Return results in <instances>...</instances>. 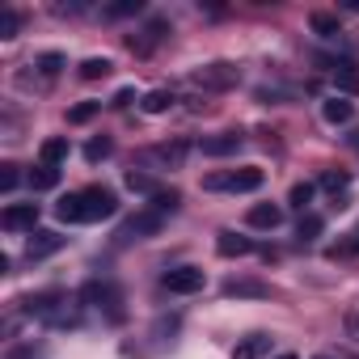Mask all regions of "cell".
I'll return each mask as SVG.
<instances>
[{"instance_id": "12", "label": "cell", "mask_w": 359, "mask_h": 359, "mask_svg": "<svg viewBox=\"0 0 359 359\" xmlns=\"http://www.w3.org/2000/svg\"><path fill=\"white\" fill-rule=\"evenodd\" d=\"M241 144H245V140L229 131V135H212V140H203L199 148H203V156H237V152H241Z\"/></svg>"}, {"instance_id": "23", "label": "cell", "mask_w": 359, "mask_h": 359, "mask_svg": "<svg viewBox=\"0 0 359 359\" xmlns=\"http://www.w3.org/2000/svg\"><path fill=\"white\" fill-rule=\"evenodd\" d=\"M110 152H114V144H110L106 135H97V140H89V144H85V161H89V165H97V161H106Z\"/></svg>"}, {"instance_id": "37", "label": "cell", "mask_w": 359, "mask_h": 359, "mask_svg": "<svg viewBox=\"0 0 359 359\" xmlns=\"http://www.w3.org/2000/svg\"><path fill=\"white\" fill-rule=\"evenodd\" d=\"M346 9H351V13H359V0H346Z\"/></svg>"}, {"instance_id": "6", "label": "cell", "mask_w": 359, "mask_h": 359, "mask_svg": "<svg viewBox=\"0 0 359 359\" xmlns=\"http://www.w3.org/2000/svg\"><path fill=\"white\" fill-rule=\"evenodd\" d=\"M187 161V144H156V148H144L140 152V165H152V169H177Z\"/></svg>"}, {"instance_id": "17", "label": "cell", "mask_w": 359, "mask_h": 359, "mask_svg": "<svg viewBox=\"0 0 359 359\" xmlns=\"http://www.w3.org/2000/svg\"><path fill=\"white\" fill-rule=\"evenodd\" d=\"M279 220H283V208H275V203H254L250 208V224L254 229H279Z\"/></svg>"}, {"instance_id": "32", "label": "cell", "mask_w": 359, "mask_h": 359, "mask_svg": "<svg viewBox=\"0 0 359 359\" xmlns=\"http://www.w3.org/2000/svg\"><path fill=\"white\" fill-rule=\"evenodd\" d=\"M346 182H351L346 173H325V177H321V187H325V191H334V195H338V191H346Z\"/></svg>"}, {"instance_id": "14", "label": "cell", "mask_w": 359, "mask_h": 359, "mask_svg": "<svg viewBox=\"0 0 359 359\" xmlns=\"http://www.w3.org/2000/svg\"><path fill=\"white\" fill-rule=\"evenodd\" d=\"M216 250H220V258H245V254H254V241L250 237H237V233H220Z\"/></svg>"}, {"instance_id": "34", "label": "cell", "mask_w": 359, "mask_h": 359, "mask_svg": "<svg viewBox=\"0 0 359 359\" xmlns=\"http://www.w3.org/2000/svg\"><path fill=\"white\" fill-rule=\"evenodd\" d=\"M131 97H135L131 89H118V97H114V106H131Z\"/></svg>"}, {"instance_id": "26", "label": "cell", "mask_w": 359, "mask_h": 359, "mask_svg": "<svg viewBox=\"0 0 359 359\" xmlns=\"http://www.w3.org/2000/svg\"><path fill=\"white\" fill-rule=\"evenodd\" d=\"M313 30L321 34V39H338L342 30H338V18L334 13H313Z\"/></svg>"}, {"instance_id": "16", "label": "cell", "mask_w": 359, "mask_h": 359, "mask_svg": "<svg viewBox=\"0 0 359 359\" xmlns=\"http://www.w3.org/2000/svg\"><path fill=\"white\" fill-rule=\"evenodd\" d=\"M60 161H68V140H64V135L43 140V148H39V165H55V169H60Z\"/></svg>"}, {"instance_id": "20", "label": "cell", "mask_w": 359, "mask_h": 359, "mask_svg": "<svg viewBox=\"0 0 359 359\" xmlns=\"http://www.w3.org/2000/svg\"><path fill=\"white\" fill-rule=\"evenodd\" d=\"M173 102H177V97H173L169 89H152V93H148V97L140 102V110H144V114H165V110H169Z\"/></svg>"}, {"instance_id": "30", "label": "cell", "mask_w": 359, "mask_h": 359, "mask_svg": "<svg viewBox=\"0 0 359 359\" xmlns=\"http://www.w3.org/2000/svg\"><path fill=\"white\" fill-rule=\"evenodd\" d=\"M106 13L110 18H135V13H144V5H140V0H118V5H110Z\"/></svg>"}, {"instance_id": "31", "label": "cell", "mask_w": 359, "mask_h": 359, "mask_svg": "<svg viewBox=\"0 0 359 359\" xmlns=\"http://www.w3.org/2000/svg\"><path fill=\"white\" fill-rule=\"evenodd\" d=\"M18 182H22V173H18V165H5V169H0V191H5V195H9V191H13Z\"/></svg>"}, {"instance_id": "9", "label": "cell", "mask_w": 359, "mask_h": 359, "mask_svg": "<svg viewBox=\"0 0 359 359\" xmlns=\"http://www.w3.org/2000/svg\"><path fill=\"white\" fill-rule=\"evenodd\" d=\"M161 224H165L161 212H140V216H131V220L123 224L118 241H140V237H148V233H161Z\"/></svg>"}, {"instance_id": "19", "label": "cell", "mask_w": 359, "mask_h": 359, "mask_svg": "<svg viewBox=\"0 0 359 359\" xmlns=\"http://www.w3.org/2000/svg\"><path fill=\"white\" fill-rule=\"evenodd\" d=\"M30 187L34 191H55L60 187V169L55 165H34L30 169Z\"/></svg>"}, {"instance_id": "39", "label": "cell", "mask_w": 359, "mask_h": 359, "mask_svg": "<svg viewBox=\"0 0 359 359\" xmlns=\"http://www.w3.org/2000/svg\"><path fill=\"white\" fill-rule=\"evenodd\" d=\"M355 250H359V229H355Z\"/></svg>"}, {"instance_id": "2", "label": "cell", "mask_w": 359, "mask_h": 359, "mask_svg": "<svg viewBox=\"0 0 359 359\" xmlns=\"http://www.w3.org/2000/svg\"><path fill=\"white\" fill-rule=\"evenodd\" d=\"M266 182V173L258 165H245V169H233V173H212L203 177V191H233V195H250Z\"/></svg>"}, {"instance_id": "35", "label": "cell", "mask_w": 359, "mask_h": 359, "mask_svg": "<svg viewBox=\"0 0 359 359\" xmlns=\"http://www.w3.org/2000/svg\"><path fill=\"white\" fill-rule=\"evenodd\" d=\"M346 330H351V334H355V338H359V313H355V317H351V321H346Z\"/></svg>"}, {"instance_id": "7", "label": "cell", "mask_w": 359, "mask_h": 359, "mask_svg": "<svg viewBox=\"0 0 359 359\" xmlns=\"http://www.w3.org/2000/svg\"><path fill=\"white\" fill-rule=\"evenodd\" d=\"M0 224L9 233H34L39 229V203H13L0 212Z\"/></svg>"}, {"instance_id": "21", "label": "cell", "mask_w": 359, "mask_h": 359, "mask_svg": "<svg viewBox=\"0 0 359 359\" xmlns=\"http://www.w3.org/2000/svg\"><path fill=\"white\" fill-rule=\"evenodd\" d=\"M127 187H131L135 195H148V199L161 191V187H156V177H148L144 169H131V173H127Z\"/></svg>"}, {"instance_id": "24", "label": "cell", "mask_w": 359, "mask_h": 359, "mask_svg": "<svg viewBox=\"0 0 359 359\" xmlns=\"http://www.w3.org/2000/svg\"><path fill=\"white\" fill-rule=\"evenodd\" d=\"M313 195H317V187H313V182H296V187H292V195H287V203H292L296 212H304V208L313 203Z\"/></svg>"}, {"instance_id": "36", "label": "cell", "mask_w": 359, "mask_h": 359, "mask_svg": "<svg viewBox=\"0 0 359 359\" xmlns=\"http://www.w3.org/2000/svg\"><path fill=\"white\" fill-rule=\"evenodd\" d=\"M317 359H355V355H317Z\"/></svg>"}, {"instance_id": "8", "label": "cell", "mask_w": 359, "mask_h": 359, "mask_svg": "<svg viewBox=\"0 0 359 359\" xmlns=\"http://www.w3.org/2000/svg\"><path fill=\"white\" fill-rule=\"evenodd\" d=\"M60 250H64V237H60L55 229H34L30 241H26V258H30V262H43V258H51V254H60Z\"/></svg>"}, {"instance_id": "15", "label": "cell", "mask_w": 359, "mask_h": 359, "mask_svg": "<svg viewBox=\"0 0 359 359\" xmlns=\"http://www.w3.org/2000/svg\"><path fill=\"white\" fill-rule=\"evenodd\" d=\"M266 351H271V338L266 334H250V338H241L233 346V359H262Z\"/></svg>"}, {"instance_id": "28", "label": "cell", "mask_w": 359, "mask_h": 359, "mask_svg": "<svg viewBox=\"0 0 359 359\" xmlns=\"http://www.w3.org/2000/svg\"><path fill=\"white\" fill-rule=\"evenodd\" d=\"M18 26H22V18L13 9H0V39H18Z\"/></svg>"}, {"instance_id": "22", "label": "cell", "mask_w": 359, "mask_h": 359, "mask_svg": "<svg viewBox=\"0 0 359 359\" xmlns=\"http://www.w3.org/2000/svg\"><path fill=\"white\" fill-rule=\"evenodd\" d=\"M177 203H182V195H177L173 187H169V191L161 187V191L152 195V212H161V216H165V212H177Z\"/></svg>"}, {"instance_id": "13", "label": "cell", "mask_w": 359, "mask_h": 359, "mask_svg": "<svg viewBox=\"0 0 359 359\" xmlns=\"http://www.w3.org/2000/svg\"><path fill=\"white\" fill-rule=\"evenodd\" d=\"M165 34H169V22H161V18H156V22L144 30V39H127V47H131V51H140V55H148V51H152Z\"/></svg>"}, {"instance_id": "1", "label": "cell", "mask_w": 359, "mask_h": 359, "mask_svg": "<svg viewBox=\"0 0 359 359\" xmlns=\"http://www.w3.org/2000/svg\"><path fill=\"white\" fill-rule=\"evenodd\" d=\"M114 212H118V199L106 187H85L76 195H64L55 208V216L64 224H97V220H110Z\"/></svg>"}, {"instance_id": "40", "label": "cell", "mask_w": 359, "mask_h": 359, "mask_svg": "<svg viewBox=\"0 0 359 359\" xmlns=\"http://www.w3.org/2000/svg\"><path fill=\"white\" fill-rule=\"evenodd\" d=\"M355 144H359V131H355Z\"/></svg>"}, {"instance_id": "25", "label": "cell", "mask_w": 359, "mask_h": 359, "mask_svg": "<svg viewBox=\"0 0 359 359\" xmlns=\"http://www.w3.org/2000/svg\"><path fill=\"white\" fill-rule=\"evenodd\" d=\"M321 229H325V220H321V216H300L296 237H300V241H317V237H321Z\"/></svg>"}, {"instance_id": "18", "label": "cell", "mask_w": 359, "mask_h": 359, "mask_svg": "<svg viewBox=\"0 0 359 359\" xmlns=\"http://www.w3.org/2000/svg\"><path fill=\"white\" fill-rule=\"evenodd\" d=\"M224 296H254V300H262V296H271V287L258 283V279H229L224 283Z\"/></svg>"}, {"instance_id": "11", "label": "cell", "mask_w": 359, "mask_h": 359, "mask_svg": "<svg viewBox=\"0 0 359 359\" xmlns=\"http://www.w3.org/2000/svg\"><path fill=\"white\" fill-rule=\"evenodd\" d=\"M321 114H325V123L342 127V123H351V118H355V106H351L342 93H334V97H325V102H321Z\"/></svg>"}, {"instance_id": "10", "label": "cell", "mask_w": 359, "mask_h": 359, "mask_svg": "<svg viewBox=\"0 0 359 359\" xmlns=\"http://www.w3.org/2000/svg\"><path fill=\"white\" fill-rule=\"evenodd\" d=\"M330 68H334L338 93H342V97H355V93H359V72H355V64H351V60H334Z\"/></svg>"}, {"instance_id": "33", "label": "cell", "mask_w": 359, "mask_h": 359, "mask_svg": "<svg viewBox=\"0 0 359 359\" xmlns=\"http://www.w3.org/2000/svg\"><path fill=\"white\" fill-rule=\"evenodd\" d=\"M39 68H43V76H55V72L64 68V55H55V51H51V55H43V60H39Z\"/></svg>"}, {"instance_id": "27", "label": "cell", "mask_w": 359, "mask_h": 359, "mask_svg": "<svg viewBox=\"0 0 359 359\" xmlns=\"http://www.w3.org/2000/svg\"><path fill=\"white\" fill-rule=\"evenodd\" d=\"M110 68H114L110 60H97V55H93V60L81 64V76H85V81H97V76H110Z\"/></svg>"}, {"instance_id": "3", "label": "cell", "mask_w": 359, "mask_h": 359, "mask_svg": "<svg viewBox=\"0 0 359 359\" xmlns=\"http://www.w3.org/2000/svg\"><path fill=\"white\" fill-rule=\"evenodd\" d=\"M241 81V68L237 64H208V68H195L191 72V85L195 89H237Z\"/></svg>"}, {"instance_id": "4", "label": "cell", "mask_w": 359, "mask_h": 359, "mask_svg": "<svg viewBox=\"0 0 359 359\" xmlns=\"http://www.w3.org/2000/svg\"><path fill=\"white\" fill-rule=\"evenodd\" d=\"M81 300H85V304H93V309H106V317H110V321H123V296H118V287H114V283L93 279V283H85Z\"/></svg>"}, {"instance_id": "38", "label": "cell", "mask_w": 359, "mask_h": 359, "mask_svg": "<svg viewBox=\"0 0 359 359\" xmlns=\"http://www.w3.org/2000/svg\"><path fill=\"white\" fill-rule=\"evenodd\" d=\"M275 359H296V355H292V351H283V355H275Z\"/></svg>"}, {"instance_id": "5", "label": "cell", "mask_w": 359, "mask_h": 359, "mask_svg": "<svg viewBox=\"0 0 359 359\" xmlns=\"http://www.w3.org/2000/svg\"><path fill=\"white\" fill-rule=\"evenodd\" d=\"M161 283H165L173 296H195V292H203L208 275H203L199 266H173V271H165V275H161Z\"/></svg>"}, {"instance_id": "29", "label": "cell", "mask_w": 359, "mask_h": 359, "mask_svg": "<svg viewBox=\"0 0 359 359\" xmlns=\"http://www.w3.org/2000/svg\"><path fill=\"white\" fill-rule=\"evenodd\" d=\"M97 110H102V102H81V106H72V110H68V123H89Z\"/></svg>"}]
</instances>
